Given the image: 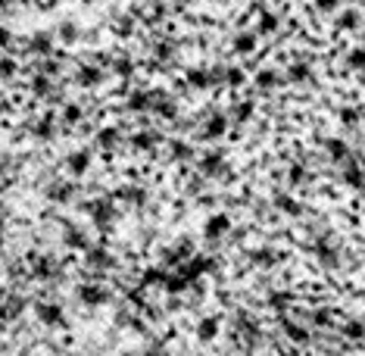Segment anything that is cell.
Masks as SVG:
<instances>
[{
    "label": "cell",
    "instance_id": "1",
    "mask_svg": "<svg viewBox=\"0 0 365 356\" xmlns=\"http://www.w3.org/2000/svg\"><path fill=\"white\" fill-rule=\"evenodd\" d=\"M228 47H231V54L237 56V63L262 60V38L253 31V26H237L228 41Z\"/></svg>",
    "mask_w": 365,
    "mask_h": 356
},
{
    "label": "cell",
    "instance_id": "2",
    "mask_svg": "<svg viewBox=\"0 0 365 356\" xmlns=\"http://www.w3.org/2000/svg\"><path fill=\"white\" fill-rule=\"evenodd\" d=\"M250 85H253V91H256V97H272L281 85H284V76H281V63L262 60V63L253 69Z\"/></svg>",
    "mask_w": 365,
    "mask_h": 356
},
{
    "label": "cell",
    "instance_id": "3",
    "mask_svg": "<svg viewBox=\"0 0 365 356\" xmlns=\"http://www.w3.org/2000/svg\"><path fill=\"white\" fill-rule=\"evenodd\" d=\"M231 228H235V216H231L225 206H222V210H212V213H206V216H203L200 235L210 244H222L231 235Z\"/></svg>",
    "mask_w": 365,
    "mask_h": 356
},
{
    "label": "cell",
    "instance_id": "4",
    "mask_svg": "<svg viewBox=\"0 0 365 356\" xmlns=\"http://www.w3.org/2000/svg\"><path fill=\"white\" fill-rule=\"evenodd\" d=\"M225 113H228L231 126H235V128H244V126H250V122L256 119V116H259V101H256V97L235 94V97H231V101H228Z\"/></svg>",
    "mask_w": 365,
    "mask_h": 356
},
{
    "label": "cell",
    "instance_id": "5",
    "mask_svg": "<svg viewBox=\"0 0 365 356\" xmlns=\"http://www.w3.org/2000/svg\"><path fill=\"white\" fill-rule=\"evenodd\" d=\"M250 78H253V66L250 63H225V76H222V88L228 91L231 97L240 94L247 85H250Z\"/></svg>",
    "mask_w": 365,
    "mask_h": 356
},
{
    "label": "cell",
    "instance_id": "6",
    "mask_svg": "<svg viewBox=\"0 0 365 356\" xmlns=\"http://www.w3.org/2000/svg\"><path fill=\"white\" fill-rule=\"evenodd\" d=\"M319 147L325 151V156L331 163H337V166H344V163H350L353 160V144L346 141L344 135H319Z\"/></svg>",
    "mask_w": 365,
    "mask_h": 356
},
{
    "label": "cell",
    "instance_id": "7",
    "mask_svg": "<svg viewBox=\"0 0 365 356\" xmlns=\"http://www.w3.org/2000/svg\"><path fill=\"white\" fill-rule=\"evenodd\" d=\"M240 256H247L256 269H272V266H278L281 260H287V253L278 250V247H244Z\"/></svg>",
    "mask_w": 365,
    "mask_h": 356
},
{
    "label": "cell",
    "instance_id": "8",
    "mask_svg": "<svg viewBox=\"0 0 365 356\" xmlns=\"http://www.w3.org/2000/svg\"><path fill=\"white\" fill-rule=\"evenodd\" d=\"M222 331H225V325H222V316H215V312H210V316H203L200 322L194 325V337L200 341L203 347L215 344L222 337Z\"/></svg>",
    "mask_w": 365,
    "mask_h": 356
},
{
    "label": "cell",
    "instance_id": "9",
    "mask_svg": "<svg viewBox=\"0 0 365 356\" xmlns=\"http://www.w3.org/2000/svg\"><path fill=\"white\" fill-rule=\"evenodd\" d=\"M272 206H275L278 213H284V216H294V219H300L303 213H309V206H306V200H300L294 191H275V200H272Z\"/></svg>",
    "mask_w": 365,
    "mask_h": 356
},
{
    "label": "cell",
    "instance_id": "10",
    "mask_svg": "<svg viewBox=\"0 0 365 356\" xmlns=\"http://www.w3.org/2000/svg\"><path fill=\"white\" fill-rule=\"evenodd\" d=\"M340 63H344V72H350V76L365 72V44L362 41H350V44H344Z\"/></svg>",
    "mask_w": 365,
    "mask_h": 356
},
{
    "label": "cell",
    "instance_id": "11",
    "mask_svg": "<svg viewBox=\"0 0 365 356\" xmlns=\"http://www.w3.org/2000/svg\"><path fill=\"white\" fill-rule=\"evenodd\" d=\"M185 78H187V85L197 88V91H212V88H219V81L212 78V69H210V66H190Z\"/></svg>",
    "mask_w": 365,
    "mask_h": 356
},
{
    "label": "cell",
    "instance_id": "12",
    "mask_svg": "<svg viewBox=\"0 0 365 356\" xmlns=\"http://www.w3.org/2000/svg\"><path fill=\"white\" fill-rule=\"evenodd\" d=\"M281 331H284V337H287L290 344H297V347H309L312 344V328L303 325V322L287 319L284 325H281Z\"/></svg>",
    "mask_w": 365,
    "mask_h": 356
},
{
    "label": "cell",
    "instance_id": "13",
    "mask_svg": "<svg viewBox=\"0 0 365 356\" xmlns=\"http://www.w3.org/2000/svg\"><path fill=\"white\" fill-rule=\"evenodd\" d=\"M334 119H337V126L344 128V131L359 128V122H362V106H356V103H346V101H344V106H337Z\"/></svg>",
    "mask_w": 365,
    "mask_h": 356
},
{
    "label": "cell",
    "instance_id": "14",
    "mask_svg": "<svg viewBox=\"0 0 365 356\" xmlns=\"http://www.w3.org/2000/svg\"><path fill=\"white\" fill-rule=\"evenodd\" d=\"M337 328H340V335H344V341H350V344H362L365 341V319L362 316L344 319Z\"/></svg>",
    "mask_w": 365,
    "mask_h": 356
},
{
    "label": "cell",
    "instance_id": "15",
    "mask_svg": "<svg viewBox=\"0 0 365 356\" xmlns=\"http://www.w3.org/2000/svg\"><path fill=\"white\" fill-rule=\"evenodd\" d=\"M88 166H91V156H88L85 151H78V153H72V156H69V169L76 172V176H81V172H85Z\"/></svg>",
    "mask_w": 365,
    "mask_h": 356
},
{
    "label": "cell",
    "instance_id": "16",
    "mask_svg": "<svg viewBox=\"0 0 365 356\" xmlns=\"http://www.w3.org/2000/svg\"><path fill=\"white\" fill-rule=\"evenodd\" d=\"M78 294H81V300H85V303H101L103 300V291H101V288H91V285H85V288H78Z\"/></svg>",
    "mask_w": 365,
    "mask_h": 356
},
{
    "label": "cell",
    "instance_id": "17",
    "mask_svg": "<svg viewBox=\"0 0 365 356\" xmlns=\"http://www.w3.org/2000/svg\"><path fill=\"white\" fill-rule=\"evenodd\" d=\"M41 319H44V322H60L63 310H60V306H53V303H47V306H41Z\"/></svg>",
    "mask_w": 365,
    "mask_h": 356
}]
</instances>
